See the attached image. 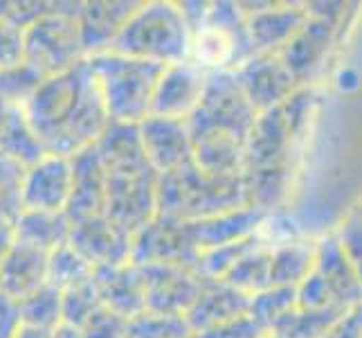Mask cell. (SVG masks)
<instances>
[{
    "label": "cell",
    "mask_w": 362,
    "mask_h": 338,
    "mask_svg": "<svg viewBox=\"0 0 362 338\" xmlns=\"http://www.w3.org/2000/svg\"><path fill=\"white\" fill-rule=\"evenodd\" d=\"M47 257L49 255L39 248L14 242L0 273V293L21 303L39 291L47 284Z\"/></svg>",
    "instance_id": "cell-24"
},
{
    "label": "cell",
    "mask_w": 362,
    "mask_h": 338,
    "mask_svg": "<svg viewBox=\"0 0 362 338\" xmlns=\"http://www.w3.org/2000/svg\"><path fill=\"white\" fill-rule=\"evenodd\" d=\"M52 338H83V332L79 327H74V325L64 322L61 327L54 329V336Z\"/></svg>",
    "instance_id": "cell-46"
},
{
    "label": "cell",
    "mask_w": 362,
    "mask_h": 338,
    "mask_svg": "<svg viewBox=\"0 0 362 338\" xmlns=\"http://www.w3.org/2000/svg\"><path fill=\"white\" fill-rule=\"evenodd\" d=\"M23 325L43 329H57L64 325V291L52 284H43L39 291H34L18 303Z\"/></svg>",
    "instance_id": "cell-30"
},
{
    "label": "cell",
    "mask_w": 362,
    "mask_h": 338,
    "mask_svg": "<svg viewBox=\"0 0 362 338\" xmlns=\"http://www.w3.org/2000/svg\"><path fill=\"white\" fill-rule=\"evenodd\" d=\"M146 286V311L185 316L207 282L196 266L151 264L140 266Z\"/></svg>",
    "instance_id": "cell-12"
},
{
    "label": "cell",
    "mask_w": 362,
    "mask_h": 338,
    "mask_svg": "<svg viewBox=\"0 0 362 338\" xmlns=\"http://www.w3.org/2000/svg\"><path fill=\"white\" fill-rule=\"evenodd\" d=\"M207 74L209 72L198 68L194 61L167 66L153 95L151 116L171 118V120H189V116L198 108V104H201Z\"/></svg>",
    "instance_id": "cell-16"
},
{
    "label": "cell",
    "mask_w": 362,
    "mask_h": 338,
    "mask_svg": "<svg viewBox=\"0 0 362 338\" xmlns=\"http://www.w3.org/2000/svg\"><path fill=\"white\" fill-rule=\"evenodd\" d=\"M259 113L250 104L243 89L236 81L234 70L209 72L201 104L189 116L192 133H226L247 142L257 124Z\"/></svg>",
    "instance_id": "cell-8"
},
{
    "label": "cell",
    "mask_w": 362,
    "mask_h": 338,
    "mask_svg": "<svg viewBox=\"0 0 362 338\" xmlns=\"http://www.w3.org/2000/svg\"><path fill=\"white\" fill-rule=\"evenodd\" d=\"M72 194V160L47 154L28 167L23 181L25 210L66 212Z\"/></svg>",
    "instance_id": "cell-17"
},
{
    "label": "cell",
    "mask_w": 362,
    "mask_h": 338,
    "mask_svg": "<svg viewBox=\"0 0 362 338\" xmlns=\"http://www.w3.org/2000/svg\"><path fill=\"white\" fill-rule=\"evenodd\" d=\"M313 93L302 86L291 99L257 118L245 149V190L250 205L272 215L291 192L297 142L308 127Z\"/></svg>",
    "instance_id": "cell-2"
},
{
    "label": "cell",
    "mask_w": 362,
    "mask_h": 338,
    "mask_svg": "<svg viewBox=\"0 0 362 338\" xmlns=\"http://www.w3.org/2000/svg\"><path fill=\"white\" fill-rule=\"evenodd\" d=\"M194 332L185 316L144 311L129 322V338H192Z\"/></svg>",
    "instance_id": "cell-35"
},
{
    "label": "cell",
    "mask_w": 362,
    "mask_h": 338,
    "mask_svg": "<svg viewBox=\"0 0 362 338\" xmlns=\"http://www.w3.org/2000/svg\"><path fill=\"white\" fill-rule=\"evenodd\" d=\"M322 7L324 9H310L308 5V21L304 23V28L279 52L302 86H306V81L324 64L342 16V9H331L333 5Z\"/></svg>",
    "instance_id": "cell-11"
},
{
    "label": "cell",
    "mask_w": 362,
    "mask_h": 338,
    "mask_svg": "<svg viewBox=\"0 0 362 338\" xmlns=\"http://www.w3.org/2000/svg\"><path fill=\"white\" fill-rule=\"evenodd\" d=\"M95 149L106 169V215L129 232H140L158 217L160 181L146 158L140 127L110 122Z\"/></svg>",
    "instance_id": "cell-3"
},
{
    "label": "cell",
    "mask_w": 362,
    "mask_h": 338,
    "mask_svg": "<svg viewBox=\"0 0 362 338\" xmlns=\"http://www.w3.org/2000/svg\"><path fill=\"white\" fill-rule=\"evenodd\" d=\"M317 242L284 240L270 246V286L297 289L315 266Z\"/></svg>",
    "instance_id": "cell-26"
},
{
    "label": "cell",
    "mask_w": 362,
    "mask_h": 338,
    "mask_svg": "<svg viewBox=\"0 0 362 338\" xmlns=\"http://www.w3.org/2000/svg\"><path fill=\"white\" fill-rule=\"evenodd\" d=\"M268 217H272V215H266L264 210H259L255 205H243L239 210L223 212V215L209 217V219L189 221V228L194 235V242L203 255L207 250H214V248L255 237L261 228H264Z\"/></svg>",
    "instance_id": "cell-21"
},
{
    "label": "cell",
    "mask_w": 362,
    "mask_h": 338,
    "mask_svg": "<svg viewBox=\"0 0 362 338\" xmlns=\"http://www.w3.org/2000/svg\"><path fill=\"white\" fill-rule=\"evenodd\" d=\"M223 282L232 284L234 289L245 295H255L270 286V244L261 242L250 253H245L236 264L226 273Z\"/></svg>",
    "instance_id": "cell-29"
},
{
    "label": "cell",
    "mask_w": 362,
    "mask_h": 338,
    "mask_svg": "<svg viewBox=\"0 0 362 338\" xmlns=\"http://www.w3.org/2000/svg\"><path fill=\"white\" fill-rule=\"evenodd\" d=\"M25 169L18 162L0 156V230L14 228L25 212L23 203V181Z\"/></svg>",
    "instance_id": "cell-32"
},
{
    "label": "cell",
    "mask_w": 362,
    "mask_h": 338,
    "mask_svg": "<svg viewBox=\"0 0 362 338\" xmlns=\"http://www.w3.org/2000/svg\"><path fill=\"white\" fill-rule=\"evenodd\" d=\"M201 250H198L189 221H178L158 215L133 237V257L137 266L151 264H180L198 266Z\"/></svg>",
    "instance_id": "cell-9"
},
{
    "label": "cell",
    "mask_w": 362,
    "mask_h": 338,
    "mask_svg": "<svg viewBox=\"0 0 362 338\" xmlns=\"http://www.w3.org/2000/svg\"><path fill=\"white\" fill-rule=\"evenodd\" d=\"M264 338H281V336H277V334H272V332H270V334H266Z\"/></svg>",
    "instance_id": "cell-48"
},
{
    "label": "cell",
    "mask_w": 362,
    "mask_h": 338,
    "mask_svg": "<svg viewBox=\"0 0 362 338\" xmlns=\"http://www.w3.org/2000/svg\"><path fill=\"white\" fill-rule=\"evenodd\" d=\"M14 108H16V106H11L9 102H5V99L0 97V127H3L5 120L11 116V111H14Z\"/></svg>",
    "instance_id": "cell-47"
},
{
    "label": "cell",
    "mask_w": 362,
    "mask_h": 338,
    "mask_svg": "<svg viewBox=\"0 0 362 338\" xmlns=\"http://www.w3.org/2000/svg\"><path fill=\"white\" fill-rule=\"evenodd\" d=\"M315 273L327 282L335 303L344 309L362 307V280L344 255L335 232L324 235L315 248Z\"/></svg>",
    "instance_id": "cell-22"
},
{
    "label": "cell",
    "mask_w": 362,
    "mask_h": 338,
    "mask_svg": "<svg viewBox=\"0 0 362 338\" xmlns=\"http://www.w3.org/2000/svg\"><path fill=\"white\" fill-rule=\"evenodd\" d=\"M335 237H338L344 255L349 257V261L354 264V269L358 271L362 280V215L358 208H354L342 219L338 230H335Z\"/></svg>",
    "instance_id": "cell-37"
},
{
    "label": "cell",
    "mask_w": 362,
    "mask_h": 338,
    "mask_svg": "<svg viewBox=\"0 0 362 338\" xmlns=\"http://www.w3.org/2000/svg\"><path fill=\"white\" fill-rule=\"evenodd\" d=\"M14 228H3L0 230V273H3V264L9 255L11 246H14Z\"/></svg>",
    "instance_id": "cell-44"
},
{
    "label": "cell",
    "mask_w": 362,
    "mask_h": 338,
    "mask_svg": "<svg viewBox=\"0 0 362 338\" xmlns=\"http://www.w3.org/2000/svg\"><path fill=\"white\" fill-rule=\"evenodd\" d=\"M25 116L45 152L64 158L95 147L113 122L88 59L66 72L47 77L25 104Z\"/></svg>",
    "instance_id": "cell-1"
},
{
    "label": "cell",
    "mask_w": 362,
    "mask_h": 338,
    "mask_svg": "<svg viewBox=\"0 0 362 338\" xmlns=\"http://www.w3.org/2000/svg\"><path fill=\"white\" fill-rule=\"evenodd\" d=\"M349 311L354 309L329 307L320 311H306L297 307L272 329V334H277L281 338H324Z\"/></svg>",
    "instance_id": "cell-28"
},
{
    "label": "cell",
    "mask_w": 362,
    "mask_h": 338,
    "mask_svg": "<svg viewBox=\"0 0 362 338\" xmlns=\"http://www.w3.org/2000/svg\"><path fill=\"white\" fill-rule=\"evenodd\" d=\"M81 332L83 338H129V320L102 305L83 322Z\"/></svg>",
    "instance_id": "cell-39"
},
{
    "label": "cell",
    "mask_w": 362,
    "mask_h": 338,
    "mask_svg": "<svg viewBox=\"0 0 362 338\" xmlns=\"http://www.w3.org/2000/svg\"><path fill=\"white\" fill-rule=\"evenodd\" d=\"M25 61V30L0 18V70Z\"/></svg>",
    "instance_id": "cell-41"
},
{
    "label": "cell",
    "mask_w": 362,
    "mask_h": 338,
    "mask_svg": "<svg viewBox=\"0 0 362 338\" xmlns=\"http://www.w3.org/2000/svg\"><path fill=\"white\" fill-rule=\"evenodd\" d=\"M72 221L66 212H41V210H25L14 225V240L52 253V250L66 246L70 242Z\"/></svg>",
    "instance_id": "cell-25"
},
{
    "label": "cell",
    "mask_w": 362,
    "mask_h": 338,
    "mask_svg": "<svg viewBox=\"0 0 362 338\" xmlns=\"http://www.w3.org/2000/svg\"><path fill=\"white\" fill-rule=\"evenodd\" d=\"M356 208H358V210H360V215H362V198H360V203H358V205H356Z\"/></svg>",
    "instance_id": "cell-49"
},
{
    "label": "cell",
    "mask_w": 362,
    "mask_h": 338,
    "mask_svg": "<svg viewBox=\"0 0 362 338\" xmlns=\"http://www.w3.org/2000/svg\"><path fill=\"white\" fill-rule=\"evenodd\" d=\"M142 3L135 0H95L81 3L79 11V32L86 57H95L113 50L124 25L137 11Z\"/></svg>",
    "instance_id": "cell-18"
},
{
    "label": "cell",
    "mask_w": 362,
    "mask_h": 338,
    "mask_svg": "<svg viewBox=\"0 0 362 338\" xmlns=\"http://www.w3.org/2000/svg\"><path fill=\"white\" fill-rule=\"evenodd\" d=\"M0 156L18 162L25 169L47 156L45 147L32 129L23 106H16L11 111V116L0 127Z\"/></svg>",
    "instance_id": "cell-27"
},
{
    "label": "cell",
    "mask_w": 362,
    "mask_h": 338,
    "mask_svg": "<svg viewBox=\"0 0 362 338\" xmlns=\"http://www.w3.org/2000/svg\"><path fill=\"white\" fill-rule=\"evenodd\" d=\"M297 309V289L293 286H268L250 295V316H255L268 332Z\"/></svg>",
    "instance_id": "cell-33"
},
{
    "label": "cell",
    "mask_w": 362,
    "mask_h": 338,
    "mask_svg": "<svg viewBox=\"0 0 362 338\" xmlns=\"http://www.w3.org/2000/svg\"><path fill=\"white\" fill-rule=\"evenodd\" d=\"M72 194L66 208V217L77 223L90 217L106 215V169L97 149L72 156Z\"/></svg>",
    "instance_id": "cell-19"
},
{
    "label": "cell",
    "mask_w": 362,
    "mask_h": 338,
    "mask_svg": "<svg viewBox=\"0 0 362 338\" xmlns=\"http://www.w3.org/2000/svg\"><path fill=\"white\" fill-rule=\"evenodd\" d=\"M79 11L81 3L57 0L47 16L25 30V61L45 77H54L88 59L81 43Z\"/></svg>",
    "instance_id": "cell-7"
},
{
    "label": "cell",
    "mask_w": 362,
    "mask_h": 338,
    "mask_svg": "<svg viewBox=\"0 0 362 338\" xmlns=\"http://www.w3.org/2000/svg\"><path fill=\"white\" fill-rule=\"evenodd\" d=\"M324 338H362V307L349 311Z\"/></svg>",
    "instance_id": "cell-43"
},
{
    "label": "cell",
    "mask_w": 362,
    "mask_h": 338,
    "mask_svg": "<svg viewBox=\"0 0 362 338\" xmlns=\"http://www.w3.org/2000/svg\"><path fill=\"white\" fill-rule=\"evenodd\" d=\"M93 275L95 266L86 257H81L70 244L52 250L47 257V284L57 286L61 291L93 280Z\"/></svg>",
    "instance_id": "cell-31"
},
{
    "label": "cell",
    "mask_w": 362,
    "mask_h": 338,
    "mask_svg": "<svg viewBox=\"0 0 362 338\" xmlns=\"http://www.w3.org/2000/svg\"><path fill=\"white\" fill-rule=\"evenodd\" d=\"M250 205L243 176H211L196 162L162 174L158 181V215L178 221H201Z\"/></svg>",
    "instance_id": "cell-4"
},
{
    "label": "cell",
    "mask_w": 362,
    "mask_h": 338,
    "mask_svg": "<svg viewBox=\"0 0 362 338\" xmlns=\"http://www.w3.org/2000/svg\"><path fill=\"white\" fill-rule=\"evenodd\" d=\"M137 127L146 158L160 176L194 162V145L187 120L148 116Z\"/></svg>",
    "instance_id": "cell-14"
},
{
    "label": "cell",
    "mask_w": 362,
    "mask_h": 338,
    "mask_svg": "<svg viewBox=\"0 0 362 338\" xmlns=\"http://www.w3.org/2000/svg\"><path fill=\"white\" fill-rule=\"evenodd\" d=\"M102 307V298H99V289L93 280L81 282L72 289L64 291V322L74 325V327H83V322L88 320L95 311Z\"/></svg>",
    "instance_id": "cell-36"
},
{
    "label": "cell",
    "mask_w": 362,
    "mask_h": 338,
    "mask_svg": "<svg viewBox=\"0 0 362 338\" xmlns=\"http://www.w3.org/2000/svg\"><path fill=\"white\" fill-rule=\"evenodd\" d=\"M234 74L259 116L284 104L286 99H291L302 89V84L293 74V70L286 66L279 52L252 55L245 64L234 70Z\"/></svg>",
    "instance_id": "cell-10"
},
{
    "label": "cell",
    "mask_w": 362,
    "mask_h": 338,
    "mask_svg": "<svg viewBox=\"0 0 362 338\" xmlns=\"http://www.w3.org/2000/svg\"><path fill=\"white\" fill-rule=\"evenodd\" d=\"M266 334H270L264 325H261L255 316H239L226 320L221 325H214V327H207L203 332H196L192 338H264Z\"/></svg>",
    "instance_id": "cell-38"
},
{
    "label": "cell",
    "mask_w": 362,
    "mask_h": 338,
    "mask_svg": "<svg viewBox=\"0 0 362 338\" xmlns=\"http://www.w3.org/2000/svg\"><path fill=\"white\" fill-rule=\"evenodd\" d=\"M297 307L306 309V311H320V309L342 307V305L335 303V298L327 286V282H324L313 269L308 273V278L297 286Z\"/></svg>",
    "instance_id": "cell-40"
},
{
    "label": "cell",
    "mask_w": 362,
    "mask_h": 338,
    "mask_svg": "<svg viewBox=\"0 0 362 338\" xmlns=\"http://www.w3.org/2000/svg\"><path fill=\"white\" fill-rule=\"evenodd\" d=\"M88 64L102 91L110 120L122 124H142L151 116L153 95L167 66L117 52L88 57Z\"/></svg>",
    "instance_id": "cell-6"
},
{
    "label": "cell",
    "mask_w": 362,
    "mask_h": 338,
    "mask_svg": "<svg viewBox=\"0 0 362 338\" xmlns=\"http://www.w3.org/2000/svg\"><path fill=\"white\" fill-rule=\"evenodd\" d=\"M245 314H250V295L223 280H207L185 318L196 334Z\"/></svg>",
    "instance_id": "cell-23"
},
{
    "label": "cell",
    "mask_w": 362,
    "mask_h": 338,
    "mask_svg": "<svg viewBox=\"0 0 362 338\" xmlns=\"http://www.w3.org/2000/svg\"><path fill=\"white\" fill-rule=\"evenodd\" d=\"M47 77L36 70L32 64L23 61L18 66L0 70V97L11 106H23L34 97V93L41 89Z\"/></svg>",
    "instance_id": "cell-34"
},
{
    "label": "cell",
    "mask_w": 362,
    "mask_h": 338,
    "mask_svg": "<svg viewBox=\"0 0 362 338\" xmlns=\"http://www.w3.org/2000/svg\"><path fill=\"white\" fill-rule=\"evenodd\" d=\"M133 237V232L122 228L108 215H99L72 223L68 244L95 269H110L131 261Z\"/></svg>",
    "instance_id": "cell-13"
},
{
    "label": "cell",
    "mask_w": 362,
    "mask_h": 338,
    "mask_svg": "<svg viewBox=\"0 0 362 338\" xmlns=\"http://www.w3.org/2000/svg\"><path fill=\"white\" fill-rule=\"evenodd\" d=\"M95 282L102 305L124 320H133L146 311V286L142 269L129 261L122 266L95 269Z\"/></svg>",
    "instance_id": "cell-20"
},
{
    "label": "cell",
    "mask_w": 362,
    "mask_h": 338,
    "mask_svg": "<svg viewBox=\"0 0 362 338\" xmlns=\"http://www.w3.org/2000/svg\"><path fill=\"white\" fill-rule=\"evenodd\" d=\"M245 5L255 7L247 11L241 7L247 16V32L255 47V55L281 52L308 21V5H288V3H284V5L245 3Z\"/></svg>",
    "instance_id": "cell-15"
},
{
    "label": "cell",
    "mask_w": 362,
    "mask_h": 338,
    "mask_svg": "<svg viewBox=\"0 0 362 338\" xmlns=\"http://www.w3.org/2000/svg\"><path fill=\"white\" fill-rule=\"evenodd\" d=\"M52 329H43V327H32V325H23L18 329L16 338H52Z\"/></svg>",
    "instance_id": "cell-45"
},
{
    "label": "cell",
    "mask_w": 362,
    "mask_h": 338,
    "mask_svg": "<svg viewBox=\"0 0 362 338\" xmlns=\"http://www.w3.org/2000/svg\"><path fill=\"white\" fill-rule=\"evenodd\" d=\"M23 327L21 307L16 300L0 293V338H16L18 329Z\"/></svg>",
    "instance_id": "cell-42"
},
{
    "label": "cell",
    "mask_w": 362,
    "mask_h": 338,
    "mask_svg": "<svg viewBox=\"0 0 362 338\" xmlns=\"http://www.w3.org/2000/svg\"><path fill=\"white\" fill-rule=\"evenodd\" d=\"M192 41L194 32L182 14L180 3L153 0L137 7L108 52L173 66L189 61Z\"/></svg>",
    "instance_id": "cell-5"
}]
</instances>
